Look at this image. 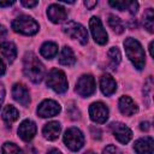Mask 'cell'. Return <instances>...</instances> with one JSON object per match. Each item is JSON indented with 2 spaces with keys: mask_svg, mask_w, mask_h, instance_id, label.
I'll use <instances>...</instances> for the list:
<instances>
[{
  "mask_svg": "<svg viewBox=\"0 0 154 154\" xmlns=\"http://www.w3.org/2000/svg\"><path fill=\"white\" fill-rule=\"evenodd\" d=\"M23 71L24 75L32 82V83H40L42 78L45 77V66L40 61V59L31 52L25 53L23 59Z\"/></svg>",
  "mask_w": 154,
  "mask_h": 154,
  "instance_id": "cell-1",
  "label": "cell"
},
{
  "mask_svg": "<svg viewBox=\"0 0 154 154\" xmlns=\"http://www.w3.org/2000/svg\"><path fill=\"white\" fill-rule=\"evenodd\" d=\"M124 47L126 55L130 59V61L134 64V66L137 70H142L146 65V54L141 43L132 37H128L124 41Z\"/></svg>",
  "mask_w": 154,
  "mask_h": 154,
  "instance_id": "cell-2",
  "label": "cell"
},
{
  "mask_svg": "<svg viewBox=\"0 0 154 154\" xmlns=\"http://www.w3.org/2000/svg\"><path fill=\"white\" fill-rule=\"evenodd\" d=\"M12 29L23 35H34L38 31V24L29 16H19L12 22Z\"/></svg>",
  "mask_w": 154,
  "mask_h": 154,
  "instance_id": "cell-3",
  "label": "cell"
},
{
  "mask_svg": "<svg viewBox=\"0 0 154 154\" xmlns=\"http://www.w3.org/2000/svg\"><path fill=\"white\" fill-rule=\"evenodd\" d=\"M47 85L51 89H53L54 91L61 94V93H65L67 90L69 83H67L65 73L61 70L52 69L47 76Z\"/></svg>",
  "mask_w": 154,
  "mask_h": 154,
  "instance_id": "cell-4",
  "label": "cell"
},
{
  "mask_svg": "<svg viewBox=\"0 0 154 154\" xmlns=\"http://www.w3.org/2000/svg\"><path fill=\"white\" fill-rule=\"evenodd\" d=\"M64 143L65 146L76 152V150H79L83 144H84V136L82 134V131L77 128H70L65 131V135H64Z\"/></svg>",
  "mask_w": 154,
  "mask_h": 154,
  "instance_id": "cell-5",
  "label": "cell"
},
{
  "mask_svg": "<svg viewBox=\"0 0 154 154\" xmlns=\"http://www.w3.org/2000/svg\"><path fill=\"white\" fill-rule=\"evenodd\" d=\"M63 31L65 34H67L70 37L78 40L82 45H85L88 42V31L87 29L76 22H67L64 26H63Z\"/></svg>",
  "mask_w": 154,
  "mask_h": 154,
  "instance_id": "cell-6",
  "label": "cell"
},
{
  "mask_svg": "<svg viewBox=\"0 0 154 154\" xmlns=\"http://www.w3.org/2000/svg\"><path fill=\"white\" fill-rule=\"evenodd\" d=\"M76 91L83 97H88L95 91V79L91 75H83L76 83Z\"/></svg>",
  "mask_w": 154,
  "mask_h": 154,
  "instance_id": "cell-7",
  "label": "cell"
},
{
  "mask_svg": "<svg viewBox=\"0 0 154 154\" xmlns=\"http://www.w3.org/2000/svg\"><path fill=\"white\" fill-rule=\"evenodd\" d=\"M89 26H90V31H91V35H93V38L95 40V42H97L99 45H105L108 41V35H107L106 30L103 29L101 20L97 17L90 18Z\"/></svg>",
  "mask_w": 154,
  "mask_h": 154,
  "instance_id": "cell-8",
  "label": "cell"
},
{
  "mask_svg": "<svg viewBox=\"0 0 154 154\" xmlns=\"http://www.w3.org/2000/svg\"><path fill=\"white\" fill-rule=\"evenodd\" d=\"M89 116H90V119L93 122L102 124L108 118V108L106 107L105 103H102L100 101L99 102H94L89 107Z\"/></svg>",
  "mask_w": 154,
  "mask_h": 154,
  "instance_id": "cell-9",
  "label": "cell"
},
{
  "mask_svg": "<svg viewBox=\"0 0 154 154\" xmlns=\"http://www.w3.org/2000/svg\"><path fill=\"white\" fill-rule=\"evenodd\" d=\"M60 112V105L54 100H45L37 107V114L42 118L57 116Z\"/></svg>",
  "mask_w": 154,
  "mask_h": 154,
  "instance_id": "cell-10",
  "label": "cell"
},
{
  "mask_svg": "<svg viewBox=\"0 0 154 154\" xmlns=\"http://www.w3.org/2000/svg\"><path fill=\"white\" fill-rule=\"evenodd\" d=\"M111 130H112L114 137L123 144H126L132 137V131L123 123H112Z\"/></svg>",
  "mask_w": 154,
  "mask_h": 154,
  "instance_id": "cell-11",
  "label": "cell"
},
{
  "mask_svg": "<svg viewBox=\"0 0 154 154\" xmlns=\"http://www.w3.org/2000/svg\"><path fill=\"white\" fill-rule=\"evenodd\" d=\"M36 124L32 122V120H29V119H25L20 123L19 128H18V135L19 137L25 141V142H29L34 138V136L36 135Z\"/></svg>",
  "mask_w": 154,
  "mask_h": 154,
  "instance_id": "cell-12",
  "label": "cell"
},
{
  "mask_svg": "<svg viewBox=\"0 0 154 154\" xmlns=\"http://www.w3.org/2000/svg\"><path fill=\"white\" fill-rule=\"evenodd\" d=\"M12 96L22 106H28L30 102V95L28 88L22 83H16L12 87Z\"/></svg>",
  "mask_w": 154,
  "mask_h": 154,
  "instance_id": "cell-13",
  "label": "cell"
},
{
  "mask_svg": "<svg viewBox=\"0 0 154 154\" xmlns=\"http://www.w3.org/2000/svg\"><path fill=\"white\" fill-rule=\"evenodd\" d=\"M47 16L51 19V22H53V23H61V22H64L67 18V12H66V10L61 5L52 4L51 6H48Z\"/></svg>",
  "mask_w": 154,
  "mask_h": 154,
  "instance_id": "cell-14",
  "label": "cell"
},
{
  "mask_svg": "<svg viewBox=\"0 0 154 154\" xmlns=\"http://www.w3.org/2000/svg\"><path fill=\"white\" fill-rule=\"evenodd\" d=\"M118 105H119L120 112H122L124 116H132V114H135V113L138 111V107H137V105L134 102V100H132L130 96H126V95H124V96H122V97L119 99Z\"/></svg>",
  "mask_w": 154,
  "mask_h": 154,
  "instance_id": "cell-15",
  "label": "cell"
},
{
  "mask_svg": "<svg viewBox=\"0 0 154 154\" xmlns=\"http://www.w3.org/2000/svg\"><path fill=\"white\" fill-rule=\"evenodd\" d=\"M153 138L147 136L143 138H138L134 144V149L137 154H153Z\"/></svg>",
  "mask_w": 154,
  "mask_h": 154,
  "instance_id": "cell-16",
  "label": "cell"
},
{
  "mask_svg": "<svg viewBox=\"0 0 154 154\" xmlns=\"http://www.w3.org/2000/svg\"><path fill=\"white\" fill-rule=\"evenodd\" d=\"M100 88H101V91L106 95V96H109L112 95L116 89H117V83L114 81V78L111 76V75H102L101 78H100Z\"/></svg>",
  "mask_w": 154,
  "mask_h": 154,
  "instance_id": "cell-17",
  "label": "cell"
},
{
  "mask_svg": "<svg viewBox=\"0 0 154 154\" xmlns=\"http://www.w3.org/2000/svg\"><path fill=\"white\" fill-rule=\"evenodd\" d=\"M60 124L58 123V122H49V123H47L45 126H43V130H42V132H43V136L47 138V140H49V141H54V140H57L58 138V136H59V134H60Z\"/></svg>",
  "mask_w": 154,
  "mask_h": 154,
  "instance_id": "cell-18",
  "label": "cell"
},
{
  "mask_svg": "<svg viewBox=\"0 0 154 154\" xmlns=\"http://www.w3.org/2000/svg\"><path fill=\"white\" fill-rule=\"evenodd\" d=\"M0 52L2 57L8 61L12 63L17 57V48L12 42H1L0 43Z\"/></svg>",
  "mask_w": 154,
  "mask_h": 154,
  "instance_id": "cell-19",
  "label": "cell"
},
{
  "mask_svg": "<svg viewBox=\"0 0 154 154\" xmlns=\"http://www.w3.org/2000/svg\"><path fill=\"white\" fill-rule=\"evenodd\" d=\"M19 117V112L12 105H7L2 111V120L7 126H11Z\"/></svg>",
  "mask_w": 154,
  "mask_h": 154,
  "instance_id": "cell-20",
  "label": "cell"
},
{
  "mask_svg": "<svg viewBox=\"0 0 154 154\" xmlns=\"http://www.w3.org/2000/svg\"><path fill=\"white\" fill-rule=\"evenodd\" d=\"M59 63L61 65H65V66H72L76 63V57H75V54L70 47L65 46L61 49L60 55H59Z\"/></svg>",
  "mask_w": 154,
  "mask_h": 154,
  "instance_id": "cell-21",
  "label": "cell"
},
{
  "mask_svg": "<svg viewBox=\"0 0 154 154\" xmlns=\"http://www.w3.org/2000/svg\"><path fill=\"white\" fill-rule=\"evenodd\" d=\"M109 5L112 7H116L120 11L128 10L130 13L135 14L138 8V4L136 1H109Z\"/></svg>",
  "mask_w": 154,
  "mask_h": 154,
  "instance_id": "cell-22",
  "label": "cell"
},
{
  "mask_svg": "<svg viewBox=\"0 0 154 154\" xmlns=\"http://www.w3.org/2000/svg\"><path fill=\"white\" fill-rule=\"evenodd\" d=\"M40 53L42 57H45L46 59H52L53 57H55V54L58 53V46L57 43L54 42H45L42 46H41V49H40Z\"/></svg>",
  "mask_w": 154,
  "mask_h": 154,
  "instance_id": "cell-23",
  "label": "cell"
},
{
  "mask_svg": "<svg viewBox=\"0 0 154 154\" xmlns=\"http://www.w3.org/2000/svg\"><path fill=\"white\" fill-rule=\"evenodd\" d=\"M108 25L109 28L116 32V34H122L124 31V25L123 22L114 14H109L108 16Z\"/></svg>",
  "mask_w": 154,
  "mask_h": 154,
  "instance_id": "cell-24",
  "label": "cell"
},
{
  "mask_svg": "<svg viewBox=\"0 0 154 154\" xmlns=\"http://www.w3.org/2000/svg\"><path fill=\"white\" fill-rule=\"evenodd\" d=\"M143 24L146 26V29L149 32H153V28H154V13H153V8H148L144 14H143Z\"/></svg>",
  "mask_w": 154,
  "mask_h": 154,
  "instance_id": "cell-25",
  "label": "cell"
},
{
  "mask_svg": "<svg viewBox=\"0 0 154 154\" xmlns=\"http://www.w3.org/2000/svg\"><path fill=\"white\" fill-rule=\"evenodd\" d=\"M107 55H108V58H109V60H111L113 66H117L120 63V60H122V54H120V52H119V49L117 47L109 48Z\"/></svg>",
  "mask_w": 154,
  "mask_h": 154,
  "instance_id": "cell-26",
  "label": "cell"
},
{
  "mask_svg": "<svg viewBox=\"0 0 154 154\" xmlns=\"http://www.w3.org/2000/svg\"><path fill=\"white\" fill-rule=\"evenodd\" d=\"M2 154H23V153L17 144L12 142H6L2 146Z\"/></svg>",
  "mask_w": 154,
  "mask_h": 154,
  "instance_id": "cell-27",
  "label": "cell"
},
{
  "mask_svg": "<svg viewBox=\"0 0 154 154\" xmlns=\"http://www.w3.org/2000/svg\"><path fill=\"white\" fill-rule=\"evenodd\" d=\"M102 153H103V154H122V152H120L116 146H113V144L107 146V147L103 149Z\"/></svg>",
  "mask_w": 154,
  "mask_h": 154,
  "instance_id": "cell-28",
  "label": "cell"
},
{
  "mask_svg": "<svg viewBox=\"0 0 154 154\" xmlns=\"http://www.w3.org/2000/svg\"><path fill=\"white\" fill-rule=\"evenodd\" d=\"M23 6H25V7H34V6H36L38 2L37 1H22L20 2Z\"/></svg>",
  "mask_w": 154,
  "mask_h": 154,
  "instance_id": "cell-29",
  "label": "cell"
},
{
  "mask_svg": "<svg viewBox=\"0 0 154 154\" xmlns=\"http://www.w3.org/2000/svg\"><path fill=\"white\" fill-rule=\"evenodd\" d=\"M7 35V30L4 25H0V41H2L5 38V36Z\"/></svg>",
  "mask_w": 154,
  "mask_h": 154,
  "instance_id": "cell-30",
  "label": "cell"
},
{
  "mask_svg": "<svg viewBox=\"0 0 154 154\" xmlns=\"http://www.w3.org/2000/svg\"><path fill=\"white\" fill-rule=\"evenodd\" d=\"M4 97H5V88H4V85L0 83V107H1V105H2Z\"/></svg>",
  "mask_w": 154,
  "mask_h": 154,
  "instance_id": "cell-31",
  "label": "cell"
},
{
  "mask_svg": "<svg viewBox=\"0 0 154 154\" xmlns=\"http://www.w3.org/2000/svg\"><path fill=\"white\" fill-rule=\"evenodd\" d=\"M140 128H141V130H143V131H148L150 126H149V123H148V122H142Z\"/></svg>",
  "mask_w": 154,
  "mask_h": 154,
  "instance_id": "cell-32",
  "label": "cell"
},
{
  "mask_svg": "<svg viewBox=\"0 0 154 154\" xmlns=\"http://www.w3.org/2000/svg\"><path fill=\"white\" fill-rule=\"evenodd\" d=\"M84 5L87 6V8L91 10L94 6H96V1H84Z\"/></svg>",
  "mask_w": 154,
  "mask_h": 154,
  "instance_id": "cell-33",
  "label": "cell"
},
{
  "mask_svg": "<svg viewBox=\"0 0 154 154\" xmlns=\"http://www.w3.org/2000/svg\"><path fill=\"white\" fill-rule=\"evenodd\" d=\"M90 130H91L93 137H95V138H100V134H101V132H100V130H99V129H96V131H95V129H94V128H91Z\"/></svg>",
  "mask_w": 154,
  "mask_h": 154,
  "instance_id": "cell-34",
  "label": "cell"
},
{
  "mask_svg": "<svg viewBox=\"0 0 154 154\" xmlns=\"http://www.w3.org/2000/svg\"><path fill=\"white\" fill-rule=\"evenodd\" d=\"M13 4H14V1H0V7H7Z\"/></svg>",
  "mask_w": 154,
  "mask_h": 154,
  "instance_id": "cell-35",
  "label": "cell"
},
{
  "mask_svg": "<svg viewBox=\"0 0 154 154\" xmlns=\"http://www.w3.org/2000/svg\"><path fill=\"white\" fill-rule=\"evenodd\" d=\"M5 73V64H4V61L0 59V76H2Z\"/></svg>",
  "mask_w": 154,
  "mask_h": 154,
  "instance_id": "cell-36",
  "label": "cell"
},
{
  "mask_svg": "<svg viewBox=\"0 0 154 154\" xmlns=\"http://www.w3.org/2000/svg\"><path fill=\"white\" fill-rule=\"evenodd\" d=\"M47 154H61V153H60L58 149H51V150H49Z\"/></svg>",
  "mask_w": 154,
  "mask_h": 154,
  "instance_id": "cell-37",
  "label": "cell"
},
{
  "mask_svg": "<svg viewBox=\"0 0 154 154\" xmlns=\"http://www.w3.org/2000/svg\"><path fill=\"white\" fill-rule=\"evenodd\" d=\"M149 52H150V57H153V42L149 43Z\"/></svg>",
  "mask_w": 154,
  "mask_h": 154,
  "instance_id": "cell-38",
  "label": "cell"
},
{
  "mask_svg": "<svg viewBox=\"0 0 154 154\" xmlns=\"http://www.w3.org/2000/svg\"><path fill=\"white\" fill-rule=\"evenodd\" d=\"M84 154H96V153H94L93 150H88V152H85Z\"/></svg>",
  "mask_w": 154,
  "mask_h": 154,
  "instance_id": "cell-39",
  "label": "cell"
}]
</instances>
